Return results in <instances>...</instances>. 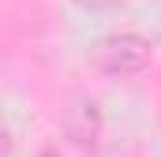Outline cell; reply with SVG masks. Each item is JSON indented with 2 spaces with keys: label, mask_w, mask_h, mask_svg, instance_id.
I'll return each mask as SVG.
<instances>
[{
  "label": "cell",
  "mask_w": 161,
  "mask_h": 157,
  "mask_svg": "<svg viewBox=\"0 0 161 157\" xmlns=\"http://www.w3.org/2000/svg\"><path fill=\"white\" fill-rule=\"evenodd\" d=\"M101 64L109 68V71H120V75H127V71H139L142 64H146V45L139 38H113L105 49H101Z\"/></svg>",
  "instance_id": "obj_1"
}]
</instances>
